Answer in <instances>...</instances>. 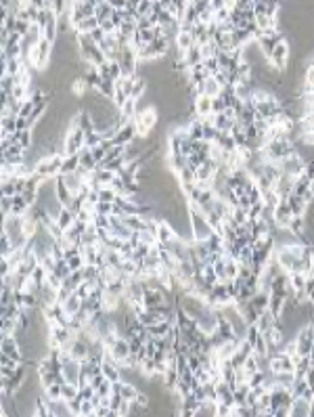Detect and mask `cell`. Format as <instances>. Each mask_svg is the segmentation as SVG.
<instances>
[{
	"instance_id": "1",
	"label": "cell",
	"mask_w": 314,
	"mask_h": 417,
	"mask_svg": "<svg viewBox=\"0 0 314 417\" xmlns=\"http://www.w3.org/2000/svg\"><path fill=\"white\" fill-rule=\"evenodd\" d=\"M157 122H159V113H157L155 107L149 105L145 109H140L134 115V120H132V124H134V128H136V139L147 140L151 137V132L157 128Z\"/></svg>"
},
{
	"instance_id": "2",
	"label": "cell",
	"mask_w": 314,
	"mask_h": 417,
	"mask_svg": "<svg viewBox=\"0 0 314 417\" xmlns=\"http://www.w3.org/2000/svg\"><path fill=\"white\" fill-rule=\"evenodd\" d=\"M63 157H65V153H63V151L46 153L44 157H40V160L34 164V172H38V174L44 176V178H54L61 172Z\"/></svg>"
},
{
	"instance_id": "3",
	"label": "cell",
	"mask_w": 314,
	"mask_h": 417,
	"mask_svg": "<svg viewBox=\"0 0 314 417\" xmlns=\"http://www.w3.org/2000/svg\"><path fill=\"white\" fill-rule=\"evenodd\" d=\"M86 143V132L78 126L76 122H72V126L67 128L65 137H63V153L72 155V153H80Z\"/></svg>"
},
{
	"instance_id": "4",
	"label": "cell",
	"mask_w": 314,
	"mask_h": 417,
	"mask_svg": "<svg viewBox=\"0 0 314 417\" xmlns=\"http://www.w3.org/2000/svg\"><path fill=\"white\" fill-rule=\"evenodd\" d=\"M289 53H291V46H289V42L283 38V40L274 46V51L270 53V57H268V63L272 65L274 72H285V69H287Z\"/></svg>"
},
{
	"instance_id": "5",
	"label": "cell",
	"mask_w": 314,
	"mask_h": 417,
	"mask_svg": "<svg viewBox=\"0 0 314 417\" xmlns=\"http://www.w3.org/2000/svg\"><path fill=\"white\" fill-rule=\"evenodd\" d=\"M306 162L304 157L300 155V153H291L289 157H285V160H281L279 162V166H281V170H283V174H287V176H291V178H297L300 174H304L306 172Z\"/></svg>"
},
{
	"instance_id": "6",
	"label": "cell",
	"mask_w": 314,
	"mask_h": 417,
	"mask_svg": "<svg viewBox=\"0 0 314 417\" xmlns=\"http://www.w3.org/2000/svg\"><path fill=\"white\" fill-rule=\"evenodd\" d=\"M176 239H178V233L174 229V224H172L170 220L159 218V224H157V241L163 243V246H168V243L176 241Z\"/></svg>"
},
{
	"instance_id": "7",
	"label": "cell",
	"mask_w": 314,
	"mask_h": 417,
	"mask_svg": "<svg viewBox=\"0 0 314 417\" xmlns=\"http://www.w3.org/2000/svg\"><path fill=\"white\" fill-rule=\"evenodd\" d=\"M105 352H107V355H111V357L117 361V363H120V361L128 359V357L132 355V352H130V340H128L126 335H120V337L115 340V344H113L109 350H105Z\"/></svg>"
},
{
	"instance_id": "8",
	"label": "cell",
	"mask_w": 314,
	"mask_h": 417,
	"mask_svg": "<svg viewBox=\"0 0 314 417\" xmlns=\"http://www.w3.org/2000/svg\"><path fill=\"white\" fill-rule=\"evenodd\" d=\"M134 140H136V128H134V124H132V120L126 122L122 128L115 132V137H113V143L115 145H122V147L134 143Z\"/></svg>"
},
{
	"instance_id": "9",
	"label": "cell",
	"mask_w": 314,
	"mask_h": 417,
	"mask_svg": "<svg viewBox=\"0 0 314 417\" xmlns=\"http://www.w3.org/2000/svg\"><path fill=\"white\" fill-rule=\"evenodd\" d=\"M54 191H57V199L61 201V206H69V203H72L74 193H72V189L67 187L65 176H63V174L54 176Z\"/></svg>"
},
{
	"instance_id": "10",
	"label": "cell",
	"mask_w": 314,
	"mask_h": 417,
	"mask_svg": "<svg viewBox=\"0 0 314 417\" xmlns=\"http://www.w3.org/2000/svg\"><path fill=\"white\" fill-rule=\"evenodd\" d=\"M211 101L214 97H208V94H199L197 99L193 101V111H195V117H208L211 115Z\"/></svg>"
},
{
	"instance_id": "11",
	"label": "cell",
	"mask_w": 314,
	"mask_h": 417,
	"mask_svg": "<svg viewBox=\"0 0 314 417\" xmlns=\"http://www.w3.org/2000/svg\"><path fill=\"white\" fill-rule=\"evenodd\" d=\"M287 203H289V208H291L293 212V216H306V212H308V206L310 203L306 201L302 195H297V193H291L287 197Z\"/></svg>"
},
{
	"instance_id": "12",
	"label": "cell",
	"mask_w": 314,
	"mask_h": 417,
	"mask_svg": "<svg viewBox=\"0 0 314 417\" xmlns=\"http://www.w3.org/2000/svg\"><path fill=\"white\" fill-rule=\"evenodd\" d=\"M72 359H76V361H84V359H88L90 357V346L86 344L80 335L76 337V342H74V346H72Z\"/></svg>"
},
{
	"instance_id": "13",
	"label": "cell",
	"mask_w": 314,
	"mask_h": 417,
	"mask_svg": "<svg viewBox=\"0 0 314 417\" xmlns=\"http://www.w3.org/2000/svg\"><path fill=\"white\" fill-rule=\"evenodd\" d=\"M174 46L180 51V53H186L191 46H195V38H193V34L191 31H184V29H180L178 34H176V40H174Z\"/></svg>"
},
{
	"instance_id": "14",
	"label": "cell",
	"mask_w": 314,
	"mask_h": 417,
	"mask_svg": "<svg viewBox=\"0 0 314 417\" xmlns=\"http://www.w3.org/2000/svg\"><path fill=\"white\" fill-rule=\"evenodd\" d=\"M193 38H195V44H199V46L211 42V36H209L208 23H201V21L195 23V28H193Z\"/></svg>"
},
{
	"instance_id": "15",
	"label": "cell",
	"mask_w": 314,
	"mask_h": 417,
	"mask_svg": "<svg viewBox=\"0 0 314 417\" xmlns=\"http://www.w3.org/2000/svg\"><path fill=\"white\" fill-rule=\"evenodd\" d=\"M310 403L312 400H306L304 396H295L293 405H291V417H308Z\"/></svg>"
},
{
	"instance_id": "16",
	"label": "cell",
	"mask_w": 314,
	"mask_h": 417,
	"mask_svg": "<svg viewBox=\"0 0 314 417\" xmlns=\"http://www.w3.org/2000/svg\"><path fill=\"white\" fill-rule=\"evenodd\" d=\"M178 380H180V373H178L176 365H170L166 369V373H163V384H161V386L166 388V390H176Z\"/></svg>"
},
{
	"instance_id": "17",
	"label": "cell",
	"mask_w": 314,
	"mask_h": 417,
	"mask_svg": "<svg viewBox=\"0 0 314 417\" xmlns=\"http://www.w3.org/2000/svg\"><path fill=\"white\" fill-rule=\"evenodd\" d=\"M80 168V153H72V155H65L63 157V164H61V172L59 174H72Z\"/></svg>"
},
{
	"instance_id": "18",
	"label": "cell",
	"mask_w": 314,
	"mask_h": 417,
	"mask_svg": "<svg viewBox=\"0 0 314 417\" xmlns=\"http://www.w3.org/2000/svg\"><path fill=\"white\" fill-rule=\"evenodd\" d=\"M97 166H99V162L94 160V155H92V149L84 147L82 151H80V168L88 170V172H94V170H97Z\"/></svg>"
},
{
	"instance_id": "19",
	"label": "cell",
	"mask_w": 314,
	"mask_h": 417,
	"mask_svg": "<svg viewBox=\"0 0 314 417\" xmlns=\"http://www.w3.org/2000/svg\"><path fill=\"white\" fill-rule=\"evenodd\" d=\"M29 203L26 201V197H23V193H19V195H15L13 197V212H11V216H26L27 212H29Z\"/></svg>"
},
{
	"instance_id": "20",
	"label": "cell",
	"mask_w": 314,
	"mask_h": 417,
	"mask_svg": "<svg viewBox=\"0 0 314 417\" xmlns=\"http://www.w3.org/2000/svg\"><path fill=\"white\" fill-rule=\"evenodd\" d=\"M183 59H184V63H186V67H193V65H197V63H201V61H203L201 46H199V44L191 46V49H188V51L183 55Z\"/></svg>"
},
{
	"instance_id": "21",
	"label": "cell",
	"mask_w": 314,
	"mask_h": 417,
	"mask_svg": "<svg viewBox=\"0 0 314 417\" xmlns=\"http://www.w3.org/2000/svg\"><path fill=\"white\" fill-rule=\"evenodd\" d=\"M214 143L220 147V149H224V151H235L237 149V143H235V139L231 132H218V137Z\"/></svg>"
},
{
	"instance_id": "22",
	"label": "cell",
	"mask_w": 314,
	"mask_h": 417,
	"mask_svg": "<svg viewBox=\"0 0 314 417\" xmlns=\"http://www.w3.org/2000/svg\"><path fill=\"white\" fill-rule=\"evenodd\" d=\"M54 220H57V222L61 224V229H69V226H72V224L76 222V214H74V212L69 210L67 206H63L59 214L54 216Z\"/></svg>"
},
{
	"instance_id": "23",
	"label": "cell",
	"mask_w": 314,
	"mask_h": 417,
	"mask_svg": "<svg viewBox=\"0 0 314 417\" xmlns=\"http://www.w3.org/2000/svg\"><path fill=\"white\" fill-rule=\"evenodd\" d=\"M63 308H65V312L69 314V317H74V314L82 308V298L78 294H72L67 298V302H63Z\"/></svg>"
},
{
	"instance_id": "24",
	"label": "cell",
	"mask_w": 314,
	"mask_h": 417,
	"mask_svg": "<svg viewBox=\"0 0 314 417\" xmlns=\"http://www.w3.org/2000/svg\"><path fill=\"white\" fill-rule=\"evenodd\" d=\"M99 94H103L105 99H113V94H115V80H111V78H103L99 84V88H97Z\"/></svg>"
},
{
	"instance_id": "25",
	"label": "cell",
	"mask_w": 314,
	"mask_h": 417,
	"mask_svg": "<svg viewBox=\"0 0 314 417\" xmlns=\"http://www.w3.org/2000/svg\"><path fill=\"white\" fill-rule=\"evenodd\" d=\"M34 140H36V137H34V130H17V143L26 149V151H29V147L34 145Z\"/></svg>"
},
{
	"instance_id": "26",
	"label": "cell",
	"mask_w": 314,
	"mask_h": 417,
	"mask_svg": "<svg viewBox=\"0 0 314 417\" xmlns=\"http://www.w3.org/2000/svg\"><path fill=\"white\" fill-rule=\"evenodd\" d=\"M0 130H2V135H13V132H17V115H2Z\"/></svg>"
},
{
	"instance_id": "27",
	"label": "cell",
	"mask_w": 314,
	"mask_h": 417,
	"mask_svg": "<svg viewBox=\"0 0 314 417\" xmlns=\"http://www.w3.org/2000/svg\"><path fill=\"white\" fill-rule=\"evenodd\" d=\"M136 103H138V101H134V99H128V101H126V103L120 107L122 117H126V120H134V115L138 113Z\"/></svg>"
},
{
	"instance_id": "28",
	"label": "cell",
	"mask_w": 314,
	"mask_h": 417,
	"mask_svg": "<svg viewBox=\"0 0 314 417\" xmlns=\"http://www.w3.org/2000/svg\"><path fill=\"white\" fill-rule=\"evenodd\" d=\"M101 26V21L97 19V17H86V19H82L78 26L74 28L76 31H82V34H88V31H92L94 28H99Z\"/></svg>"
},
{
	"instance_id": "29",
	"label": "cell",
	"mask_w": 314,
	"mask_h": 417,
	"mask_svg": "<svg viewBox=\"0 0 314 417\" xmlns=\"http://www.w3.org/2000/svg\"><path fill=\"white\" fill-rule=\"evenodd\" d=\"M113 6L111 2H101L97 6V11H94V17H97L99 21H105V19H111V15H113Z\"/></svg>"
},
{
	"instance_id": "30",
	"label": "cell",
	"mask_w": 314,
	"mask_h": 417,
	"mask_svg": "<svg viewBox=\"0 0 314 417\" xmlns=\"http://www.w3.org/2000/svg\"><path fill=\"white\" fill-rule=\"evenodd\" d=\"M220 90H222V86L216 82L214 76H209L206 80V84H203V94H208V97H218Z\"/></svg>"
},
{
	"instance_id": "31",
	"label": "cell",
	"mask_w": 314,
	"mask_h": 417,
	"mask_svg": "<svg viewBox=\"0 0 314 417\" xmlns=\"http://www.w3.org/2000/svg\"><path fill=\"white\" fill-rule=\"evenodd\" d=\"M289 277H291V289H293V294H295V292H304L308 275H304V273H291Z\"/></svg>"
},
{
	"instance_id": "32",
	"label": "cell",
	"mask_w": 314,
	"mask_h": 417,
	"mask_svg": "<svg viewBox=\"0 0 314 417\" xmlns=\"http://www.w3.org/2000/svg\"><path fill=\"white\" fill-rule=\"evenodd\" d=\"M138 392H140V390H138L132 382H126V380L122 382V390H120V394H122L126 400H134Z\"/></svg>"
},
{
	"instance_id": "33",
	"label": "cell",
	"mask_w": 314,
	"mask_h": 417,
	"mask_svg": "<svg viewBox=\"0 0 314 417\" xmlns=\"http://www.w3.org/2000/svg\"><path fill=\"white\" fill-rule=\"evenodd\" d=\"M115 197H117V191L111 185H105L99 189V201H115Z\"/></svg>"
},
{
	"instance_id": "34",
	"label": "cell",
	"mask_w": 314,
	"mask_h": 417,
	"mask_svg": "<svg viewBox=\"0 0 314 417\" xmlns=\"http://www.w3.org/2000/svg\"><path fill=\"white\" fill-rule=\"evenodd\" d=\"M57 277H61V279H67L69 275H72V269H69V262L63 258V260H57V266H54V271H52Z\"/></svg>"
},
{
	"instance_id": "35",
	"label": "cell",
	"mask_w": 314,
	"mask_h": 417,
	"mask_svg": "<svg viewBox=\"0 0 314 417\" xmlns=\"http://www.w3.org/2000/svg\"><path fill=\"white\" fill-rule=\"evenodd\" d=\"M233 224H247L249 222V216H247V210L243 208H235L233 210V218H231Z\"/></svg>"
},
{
	"instance_id": "36",
	"label": "cell",
	"mask_w": 314,
	"mask_h": 417,
	"mask_svg": "<svg viewBox=\"0 0 314 417\" xmlns=\"http://www.w3.org/2000/svg\"><path fill=\"white\" fill-rule=\"evenodd\" d=\"M183 21H186V23H197L199 21V11L195 9V4L193 2H188L186 4V11H184V17H183Z\"/></svg>"
},
{
	"instance_id": "37",
	"label": "cell",
	"mask_w": 314,
	"mask_h": 417,
	"mask_svg": "<svg viewBox=\"0 0 314 417\" xmlns=\"http://www.w3.org/2000/svg\"><path fill=\"white\" fill-rule=\"evenodd\" d=\"M29 277L34 279V281L38 283V285H44V283H46V277H49V271H46L42 264H38L36 269H34V273L29 275Z\"/></svg>"
},
{
	"instance_id": "38",
	"label": "cell",
	"mask_w": 314,
	"mask_h": 417,
	"mask_svg": "<svg viewBox=\"0 0 314 417\" xmlns=\"http://www.w3.org/2000/svg\"><path fill=\"white\" fill-rule=\"evenodd\" d=\"M101 140H103V135H101L99 130H92V132H86V143H84V147H88V149H92V147H97V145H101Z\"/></svg>"
},
{
	"instance_id": "39",
	"label": "cell",
	"mask_w": 314,
	"mask_h": 417,
	"mask_svg": "<svg viewBox=\"0 0 314 417\" xmlns=\"http://www.w3.org/2000/svg\"><path fill=\"white\" fill-rule=\"evenodd\" d=\"M229 109V103H226V99L222 97V94H218V97H214V101H211V111L214 113H222Z\"/></svg>"
},
{
	"instance_id": "40",
	"label": "cell",
	"mask_w": 314,
	"mask_h": 417,
	"mask_svg": "<svg viewBox=\"0 0 314 417\" xmlns=\"http://www.w3.org/2000/svg\"><path fill=\"white\" fill-rule=\"evenodd\" d=\"M15 84H17V78L11 76V74H2V92L4 94H11Z\"/></svg>"
},
{
	"instance_id": "41",
	"label": "cell",
	"mask_w": 314,
	"mask_h": 417,
	"mask_svg": "<svg viewBox=\"0 0 314 417\" xmlns=\"http://www.w3.org/2000/svg\"><path fill=\"white\" fill-rule=\"evenodd\" d=\"M92 222L97 229H111V216H103V214H94Z\"/></svg>"
},
{
	"instance_id": "42",
	"label": "cell",
	"mask_w": 314,
	"mask_h": 417,
	"mask_svg": "<svg viewBox=\"0 0 314 417\" xmlns=\"http://www.w3.org/2000/svg\"><path fill=\"white\" fill-rule=\"evenodd\" d=\"M13 197L15 195H2V218H6V216H11V212H13Z\"/></svg>"
},
{
	"instance_id": "43",
	"label": "cell",
	"mask_w": 314,
	"mask_h": 417,
	"mask_svg": "<svg viewBox=\"0 0 314 417\" xmlns=\"http://www.w3.org/2000/svg\"><path fill=\"white\" fill-rule=\"evenodd\" d=\"M203 65H206V69L209 72V76H214L216 72H220V63H218V59H216V55H214V57L203 59Z\"/></svg>"
},
{
	"instance_id": "44",
	"label": "cell",
	"mask_w": 314,
	"mask_h": 417,
	"mask_svg": "<svg viewBox=\"0 0 314 417\" xmlns=\"http://www.w3.org/2000/svg\"><path fill=\"white\" fill-rule=\"evenodd\" d=\"M97 214L111 216L113 214V201H99L97 203Z\"/></svg>"
},
{
	"instance_id": "45",
	"label": "cell",
	"mask_w": 314,
	"mask_h": 417,
	"mask_svg": "<svg viewBox=\"0 0 314 417\" xmlns=\"http://www.w3.org/2000/svg\"><path fill=\"white\" fill-rule=\"evenodd\" d=\"M67 262H69V269H72V271H80V269H84V264H86V260H84V256H82V254L72 256Z\"/></svg>"
},
{
	"instance_id": "46",
	"label": "cell",
	"mask_w": 314,
	"mask_h": 417,
	"mask_svg": "<svg viewBox=\"0 0 314 417\" xmlns=\"http://www.w3.org/2000/svg\"><path fill=\"white\" fill-rule=\"evenodd\" d=\"M151 9H153V0H140V4H138V15L140 17H145V15H149L151 13Z\"/></svg>"
},
{
	"instance_id": "47",
	"label": "cell",
	"mask_w": 314,
	"mask_h": 417,
	"mask_svg": "<svg viewBox=\"0 0 314 417\" xmlns=\"http://www.w3.org/2000/svg\"><path fill=\"white\" fill-rule=\"evenodd\" d=\"M88 34L92 36V40H94V42H97V44H101V42H103V40H105V38H107V34H105V29H103V28H101V26H99V28H94L92 31H88Z\"/></svg>"
},
{
	"instance_id": "48",
	"label": "cell",
	"mask_w": 314,
	"mask_h": 417,
	"mask_svg": "<svg viewBox=\"0 0 314 417\" xmlns=\"http://www.w3.org/2000/svg\"><path fill=\"white\" fill-rule=\"evenodd\" d=\"M134 403H136V405L145 411V409H149V405H151V398H149V396L145 394V392H138L136 398H134Z\"/></svg>"
},
{
	"instance_id": "49",
	"label": "cell",
	"mask_w": 314,
	"mask_h": 417,
	"mask_svg": "<svg viewBox=\"0 0 314 417\" xmlns=\"http://www.w3.org/2000/svg\"><path fill=\"white\" fill-rule=\"evenodd\" d=\"M29 26H31V21H26V19H17V26H15V31H19V34L26 38L27 36V31H29Z\"/></svg>"
},
{
	"instance_id": "50",
	"label": "cell",
	"mask_w": 314,
	"mask_h": 417,
	"mask_svg": "<svg viewBox=\"0 0 314 417\" xmlns=\"http://www.w3.org/2000/svg\"><path fill=\"white\" fill-rule=\"evenodd\" d=\"M136 28H138V31H143V29L155 28V26H153V23H151V19H149V15H145V17H140V19L136 21Z\"/></svg>"
},
{
	"instance_id": "51",
	"label": "cell",
	"mask_w": 314,
	"mask_h": 417,
	"mask_svg": "<svg viewBox=\"0 0 314 417\" xmlns=\"http://www.w3.org/2000/svg\"><path fill=\"white\" fill-rule=\"evenodd\" d=\"M92 155H94V160H97V162H103L107 151L103 149V145H97V147H92Z\"/></svg>"
},
{
	"instance_id": "52",
	"label": "cell",
	"mask_w": 314,
	"mask_h": 417,
	"mask_svg": "<svg viewBox=\"0 0 314 417\" xmlns=\"http://www.w3.org/2000/svg\"><path fill=\"white\" fill-rule=\"evenodd\" d=\"M195 9L199 11V15L203 13V11H208V9H211V0H195Z\"/></svg>"
},
{
	"instance_id": "53",
	"label": "cell",
	"mask_w": 314,
	"mask_h": 417,
	"mask_svg": "<svg viewBox=\"0 0 314 417\" xmlns=\"http://www.w3.org/2000/svg\"><path fill=\"white\" fill-rule=\"evenodd\" d=\"M140 34H143V40H145V44H149V42H153V40H155V29H153V28L143 29V31H140Z\"/></svg>"
},
{
	"instance_id": "54",
	"label": "cell",
	"mask_w": 314,
	"mask_h": 417,
	"mask_svg": "<svg viewBox=\"0 0 314 417\" xmlns=\"http://www.w3.org/2000/svg\"><path fill=\"white\" fill-rule=\"evenodd\" d=\"M99 72L103 78H111V65H109V61H105L103 65H99Z\"/></svg>"
},
{
	"instance_id": "55",
	"label": "cell",
	"mask_w": 314,
	"mask_h": 417,
	"mask_svg": "<svg viewBox=\"0 0 314 417\" xmlns=\"http://www.w3.org/2000/svg\"><path fill=\"white\" fill-rule=\"evenodd\" d=\"M113 9H126L128 6V0H109Z\"/></svg>"
},
{
	"instance_id": "56",
	"label": "cell",
	"mask_w": 314,
	"mask_h": 417,
	"mask_svg": "<svg viewBox=\"0 0 314 417\" xmlns=\"http://www.w3.org/2000/svg\"><path fill=\"white\" fill-rule=\"evenodd\" d=\"M226 6V0H211V9L214 11H220V9H224Z\"/></svg>"
},
{
	"instance_id": "57",
	"label": "cell",
	"mask_w": 314,
	"mask_h": 417,
	"mask_svg": "<svg viewBox=\"0 0 314 417\" xmlns=\"http://www.w3.org/2000/svg\"><path fill=\"white\" fill-rule=\"evenodd\" d=\"M186 2H195V0H186Z\"/></svg>"
}]
</instances>
